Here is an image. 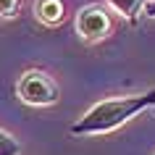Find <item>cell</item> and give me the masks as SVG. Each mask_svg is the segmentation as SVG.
I'll use <instances>...</instances> for the list:
<instances>
[{
  "label": "cell",
  "mask_w": 155,
  "mask_h": 155,
  "mask_svg": "<svg viewBox=\"0 0 155 155\" xmlns=\"http://www.w3.org/2000/svg\"><path fill=\"white\" fill-rule=\"evenodd\" d=\"M155 108V90H147L142 95H121V97H105L95 103L90 110H84L76 121L71 124L74 137H95V134H108L134 118L137 113Z\"/></svg>",
  "instance_id": "6da1fadb"
},
{
  "label": "cell",
  "mask_w": 155,
  "mask_h": 155,
  "mask_svg": "<svg viewBox=\"0 0 155 155\" xmlns=\"http://www.w3.org/2000/svg\"><path fill=\"white\" fill-rule=\"evenodd\" d=\"M16 95L21 103L34 108H50L58 103V84L45 71H24L16 82Z\"/></svg>",
  "instance_id": "7a4b0ae2"
},
{
  "label": "cell",
  "mask_w": 155,
  "mask_h": 155,
  "mask_svg": "<svg viewBox=\"0 0 155 155\" xmlns=\"http://www.w3.org/2000/svg\"><path fill=\"white\" fill-rule=\"evenodd\" d=\"M74 26H76V34L84 42H100L110 34V16L100 5H84L76 13Z\"/></svg>",
  "instance_id": "3957f363"
},
{
  "label": "cell",
  "mask_w": 155,
  "mask_h": 155,
  "mask_svg": "<svg viewBox=\"0 0 155 155\" xmlns=\"http://www.w3.org/2000/svg\"><path fill=\"white\" fill-rule=\"evenodd\" d=\"M34 16L40 18L45 26H55L63 21L66 5H63V0H37L34 3Z\"/></svg>",
  "instance_id": "277c9868"
},
{
  "label": "cell",
  "mask_w": 155,
  "mask_h": 155,
  "mask_svg": "<svg viewBox=\"0 0 155 155\" xmlns=\"http://www.w3.org/2000/svg\"><path fill=\"white\" fill-rule=\"evenodd\" d=\"M108 5L118 13V16H124L126 21H137V16L142 13V8H145V0H105Z\"/></svg>",
  "instance_id": "5b68a950"
},
{
  "label": "cell",
  "mask_w": 155,
  "mask_h": 155,
  "mask_svg": "<svg viewBox=\"0 0 155 155\" xmlns=\"http://www.w3.org/2000/svg\"><path fill=\"white\" fill-rule=\"evenodd\" d=\"M21 153V145H18V139L13 134L0 129V155H18Z\"/></svg>",
  "instance_id": "8992f818"
},
{
  "label": "cell",
  "mask_w": 155,
  "mask_h": 155,
  "mask_svg": "<svg viewBox=\"0 0 155 155\" xmlns=\"http://www.w3.org/2000/svg\"><path fill=\"white\" fill-rule=\"evenodd\" d=\"M21 8V0H0V16L3 18H13Z\"/></svg>",
  "instance_id": "52a82bcc"
},
{
  "label": "cell",
  "mask_w": 155,
  "mask_h": 155,
  "mask_svg": "<svg viewBox=\"0 0 155 155\" xmlns=\"http://www.w3.org/2000/svg\"><path fill=\"white\" fill-rule=\"evenodd\" d=\"M142 13H145V16H150V18H155V0H147L145 8H142Z\"/></svg>",
  "instance_id": "ba28073f"
}]
</instances>
